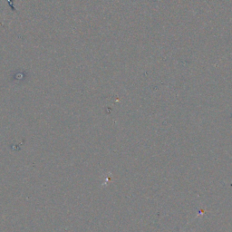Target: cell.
I'll return each mask as SVG.
<instances>
[{"instance_id":"cell-1","label":"cell","mask_w":232,"mask_h":232,"mask_svg":"<svg viewBox=\"0 0 232 232\" xmlns=\"http://www.w3.org/2000/svg\"><path fill=\"white\" fill-rule=\"evenodd\" d=\"M7 3H8V5H9L10 8L12 9V11L16 12V7H15V6H14L13 0H7Z\"/></svg>"}]
</instances>
